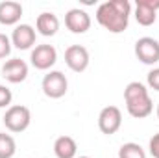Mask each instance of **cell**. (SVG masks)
Listing matches in <instances>:
<instances>
[{
  "label": "cell",
  "instance_id": "obj_6",
  "mask_svg": "<svg viewBox=\"0 0 159 158\" xmlns=\"http://www.w3.org/2000/svg\"><path fill=\"white\" fill-rule=\"evenodd\" d=\"M135 56L144 65H154L159 62V43L154 37H141L135 43Z\"/></svg>",
  "mask_w": 159,
  "mask_h": 158
},
{
  "label": "cell",
  "instance_id": "obj_12",
  "mask_svg": "<svg viewBox=\"0 0 159 158\" xmlns=\"http://www.w3.org/2000/svg\"><path fill=\"white\" fill-rule=\"evenodd\" d=\"M35 37L37 32L34 26L30 24H17L13 34H11V45L19 50H28L35 45Z\"/></svg>",
  "mask_w": 159,
  "mask_h": 158
},
{
  "label": "cell",
  "instance_id": "obj_4",
  "mask_svg": "<svg viewBox=\"0 0 159 158\" xmlns=\"http://www.w3.org/2000/svg\"><path fill=\"white\" fill-rule=\"evenodd\" d=\"M41 87L48 99H61L69 89V80L61 71H50L48 75H44Z\"/></svg>",
  "mask_w": 159,
  "mask_h": 158
},
{
  "label": "cell",
  "instance_id": "obj_19",
  "mask_svg": "<svg viewBox=\"0 0 159 158\" xmlns=\"http://www.w3.org/2000/svg\"><path fill=\"white\" fill-rule=\"evenodd\" d=\"M11 101H13V93H11V89L0 84V108H9Z\"/></svg>",
  "mask_w": 159,
  "mask_h": 158
},
{
  "label": "cell",
  "instance_id": "obj_1",
  "mask_svg": "<svg viewBox=\"0 0 159 158\" xmlns=\"http://www.w3.org/2000/svg\"><path fill=\"white\" fill-rule=\"evenodd\" d=\"M131 4L128 0H107L96 7V21L111 34H122L129 24Z\"/></svg>",
  "mask_w": 159,
  "mask_h": 158
},
{
  "label": "cell",
  "instance_id": "obj_8",
  "mask_svg": "<svg viewBox=\"0 0 159 158\" xmlns=\"http://www.w3.org/2000/svg\"><path fill=\"white\" fill-rule=\"evenodd\" d=\"M122 126V112L117 106H106L98 116V128L102 134H115Z\"/></svg>",
  "mask_w": 159,
  "mask_h": 158
},
{
  "label": "cell",
  "instance_id": "obj_13",
  "mask_svg": "<svg viewBox=\"0 0 159 158\" xmlns=\"http://www.w3.org/2000/svg\"><path fill=\"white\" fill-rule=\"evenodd\" d=\"M22 4L20 2H13V0H6L0 2V24L4 26H17L20 17H22Z\"/></svg>",
  "mask_w": 159,
  "mask_h": 158
},
{
  "label": "cell",
  "instance_id": "obj_20",
  "mask_svg": "<svg viewBox=\"0 0 159 158\" xmlns=\"http://www.w3.org/2000/svg\"><path fill=\"white\" fill-rule=\"evenodd\" d=\"M146 84H148V87H150V89L159 91V67L152 69V71L148 73V77H146Z\"/></svg>",
  "mask_w": 159,
  "mask_h": 158
},
{
  "label": "cell",
  "instance_id": "obj_15",
  "mask_svg": "<svg viewBox=\"0 0 159 158\" xmlns=\"http://www.w3.org/2000/svg\"><path fill=\"white\" fill-rule=\"evenodd\" d=\"M78 145L70 136H59L54 141V155L57 158H76Z\"/></svg>",
  "mask_w": 159,
  "mask_h": 158
},
{
  "label": "cell",
  "instance_id": "obj_16",
  "mask_svg": "<svg viewBox=\"0 0 159 158\" xmlns=\"http://www.w3.org/2000/svg\"><path fill=\"white\" fill-rule=\"evenodd\" d=\"M17 153V143L13 136L0 132V158H13Z\"/></svg>",
  "mask_w": 159,
  "mask_h": 158
},
{
  "label": "cell",
  "instance_id": "obj_14",
  "mask_svg": "<svg viewBox=\"0 0 159 158\" xmlns=\"http://www.w3.org/2000/svg\"><path fill=\"white\" fill-rule=\"evenodd\" d=\"M35 30H37V34L44 36V37L56 36L57 30H59V19H57V15L52 13V11H43L41 15H37Z\"/></svg>",
  "mask_w": 159,
  "mask_h": 158
},
{
  "label": "cell",
  "instance_id": "obj_23",
  "mask_svg": "<svg viewBox=\"0 0 159 158\" xmlns=\"http://www.w3.org/2000/svg\"><path fill=\"white\" fill-rule=\"evenodd\" d=\"M76 158H91V156H76Z\"/></svg>",
  "mask_w": 159,
  "mask_h": 158
},
{
  "label": "cell",
  "instance_id": "obj_10",
  "mask_svg": "<svg viewBox=\"0 0 159 158\" xmlns=\"http://www.w3.org/2000/svg\"><path fill=\"white\" fill-rule=\"evenodd\" d=\"M65 26L72 32V34H85L91 28V15L85 9L72 7L67 11L65 15Z\"/></svg>",
  "mask_w": 159,
  "mask_h": 158
},
{
  "label": "cell",
  "instance_id": "obj_7",
  "mask_svg": "<svg viewBox=\"0 0 159 158\" xmlns=\"http://www.w3.org/2000/svg\"><path fill=\"white\" fill-rule=\"evenodd\" d=\"M89 50L83 45H70L65 50V63L74 73H83L89 67Z\"/></svg>",
  "mask_w": 159,
  "mask_h": 158
},
{
  "label": "cell",
  "instance_id": "obj_11",
  "mask_svg": "<svg viewBox=\"0 0 159 158\" xmlns=\"http://www.w3.org/2000/svg\"><path fill=\"white\" fill-rule=\"evenodd\" d=\"M159 0H137L135 4V19L141 26H152L157 21Z\"/></svg>",
  "mask_w": 159,
  "mask_h": 158
},
{
  "label": "cell",
  "instance_id": "obj_5",
  "mask_svg": "<svg viewBox=\"0 0 159 158\" xmlns=\"http://www.w3.org/2000/svg\"><path fill=\"white\" fill-rule=\"evenodd\" d=\"M30 60H32V65L39 71H48L56 65L57 62V50L54 48V45H37L32 54H30Z\"/></svg>",
  "mask_w": 159,
  "mask_h": 158
},
{
  "label": "cell",
  "instance_id": "obj_17",
  "mask_svg": "<svg viewBox=\"0 0 159 158\" xmlns=\"http://www.w3.org/2000/svg\"><path fill=\"white\" fill-rule=\"evenodd\" d=\"M119 158H146V153L139 143L128 141L119 149Z\"/></svg>",
  "mask_w": 159,
  "mask_h": 158
},
{
  "label": "cell",
  "instance_id": "obj_3",
  "mask_svg": "<svg viewBox=\"0 0 159 158\" xmlns=\"http://www.w3.org/2000/svg\"><path fill=\"white\" fill-rule=\"evenodd\" d=\"M2 121H4V125H6V128L9 132L19 134V132H24L30 126V123H32V112H30V108H26L22 104H13V106H9L6 110Z\"/></svg>",
  "mask_w": 159,
  "mask_h": 158
},
{
  "label": "cell",
  "instance_id": "obj_18",
  "mask_svg": "<svg viewBox=\"0 0 159 158\" xmlns=\"http://www.w3.org/2000/svg\"><path fill=\"white\" fill-rule=\"evenodd\" d=\"M11 48H13L11 37H7L6 34H0V60L7 58V56L11 54Z\"/></svg>",
  "mask_w": 159,
  "mask_h": 158
},
{
  "label": "cell",
  "instance_id": "obj_22",
  "mask_svg": "<svg viewBox=\"0 0 159 158\" xmlns=\"http://www.w3.org/2000/svg\"><path fill=\"white\" fill-rule=\"evenodd\" d=\"M156 114H157V119H159V104H157V110H156Z\"/></svg>",
  "mask_w": 159,
  "mask_h": 158
},
{
  "label": "cell",
  "instance_id": "obj_21",
  "mask_svg": "<svg viewBox=\"0 0 159 158\" xmlns=\"http://www.w3.org/2000/svg\"><path fill=\"white\" fill-rule=\"evenodd\" d=\"M148 149H150V155L154 158H159V132L154 134L150 138V143H148Z\"/></svg>",
  "mask_w": 159,
  "mask_h": 158
},
{
  "label": "cell",
  "instance_id": "obj_2",
  "mask_svg": "<svg viewBox=\"0 0 159 158\" xmlns=\"http://www.w3.org/2000/svg\"><path fill=\"white\" fill-rule=\"evenodd\" d=\"M124 101L128 114L135 119H144L154 112V102L143 82H129L124 89Z\"/></svg>",
  "mask_w": 159,
  "mask_h": 158
},
{
  "label": "cell",
  "instance_id": "obj_9",
  "mask_svg": "<svg viewBox=\"0 0 159 158\" xmlns=\"http://www.w3.org/2000/svg\"><path fill=\"white\" fill-rule=\"evenodd\" d=\"M2 77L11 84H20L28 78V63L20 58H11L2 65Z\"/></svg>",
  "mask_w": 159,
  "mask_h": 158
}]
</instances>
